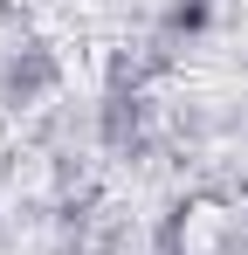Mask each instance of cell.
<instances>
[{
	"label": "cell",
	"instance_id": "6da1fadb",
	"mask_svg": "<svg viewBox=\"0 0 248 255\" xmlns=\"http://www.w3.org/2000/svg\"><path fill=\"white\" fill-rule=\"evenodd\" d=\"M214 242H221V207H200L186 221V255H214Z\"/></svg>",
	"mask_w": 248,
	"mask_h": 255
}]
</instances>
